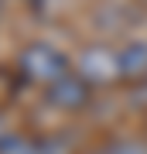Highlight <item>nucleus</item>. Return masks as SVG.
I'll return each instance as SVG.
<instances>
[{
  "label": "nucleus",
  "mask_w": 147,
  "mask_h": 154,
  "mask_svg": "<svg viewBox=\"0 0 147 154\" xmlns=\"http://www.w3.org/2000/svg\"><path fill=\"white\" fill-rule=\"evenodd\" d=\"M17 69H21V75L27 82H38V86L48 89L55 79H62L69 72V62L51 45H27L21 55H17Z\"/></svg>",
  "instance_id": "nucleus-1"
},
{
  "label": "nucleus",
  "mask_w": 147,
  "mask_h": 154,
  "mask_svg": "<svg viewBox=\"0 0 147 154\" xmlns=\"http://www.w3.org/2000/svg\"><path fill=\"white\" fill-rule=\"evenodd\" d=\"M75 72L89 86H106V82H113V79H120V62H116V55L109 48H86L79 55Z\"/></svg>",
  "instance_id": "nucleus-2"
},
{
  "label": "nucleus",
  "mask_w": 147,
  "mask_h": 154,
  "mask_svg": "<svg viewBox=\"0 0 147 154\" xmlns=\"http://www.w3.org/2000/svg\"><path fill=\"white\" fill-rule=\"evenodd\" d=\"M44 96H48V103H55L58 110H79V106L89 103L93 86H89L79 72H65L62 79H55V82L44 89Z\"/></svg>",
  "instance_id": "nucleus-3"
},
{
  "label": "nucleus",
  "mask_w": 147,
  "mask_h": 154,
  "mask_svg": "<svg viewBox=\"0 0 147 154\" xmlns=\"http://www.w3.org/2000/svg\"><path fill=\"white\" fill-rule=\"evenodd\" d=\"M120 79H147V41H130L123 51H116Z\"/></svg>",
  "instance_id": "nucleus-4"
},
{
  "label": "nucleus",
  "mask_w": 147,
  "mask_h": 154,
  "mask_svg": "<svg viewBox=\"0 0 147 154\" xmlns=\"http://www.w3.org/2000/svg\"><path fill=\"white\" fill-rule=\"evenodd\" d=\"M0 154H41V151H38V140L21 137V134H11V137L0 144Z\"/></svg>",
  "instance_id": "nucleus-5"
},
{
  "label": "nucleus",
  "mask_w": 147,
  "mask_h": 154,
  "mask_svg": "<svg viewBox=\"0 0 147 154\" xmlns=\"http://www.w3.org/2000/svg\"><path fill=\"white\" fill-rule=\"evenodd\" d=\"M11 134H14V130H11V127H7V120H4V116H0V144H4L7 137H11Z\"/></svg>",
  "instance_id": "nucleus-6"
}]
</instances>
